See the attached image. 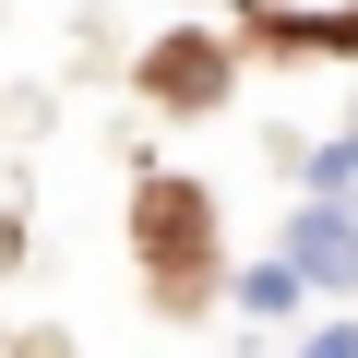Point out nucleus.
I'll return each mask as SVG.
<instances>
[{"label":"nucleus","mask_w":358,"mask_h":358,"mask_svg":"<svg viewBox=\"0 0 358 358\" xmlns=\"http://www.w3.org/2000/svg\"><path fill=\"white\" fill-rule=\"evenodd\" d=\"M287 263H299L310 299H346V287H358V203H346V192H299V215H287Z\"/></svg>","instance_id":"1"},{"label":"nucleus","mask_w":358,"mask_h":358,"mask_svg":"<svg viewBox=\"0 0 358 358\" xmlns=\"http://www.w3.org/2000/svg\"><path fill=\"white\" fill-rule=\"evenodd\" d=\"M143 96H155V108H215V96H227V48H215V36H167V48L143 60Z\"/></svg>","instance_id":"2"},{"label":"nucleus","mask_w":358,"mask_h":358,"mask_svg":"<svg viewBox=\"0 0 358 358\" xmlns=\"http://www.w3.org/2000/svg\"><path fill=\"white\" fill-rule=\"evenodd\" d=\"M143 239H155V275L179 287V251H192V275H203V192H179V179H143Z\"/></svg>","instance_id":"3"},{"label":"nucleus","mask_w":358,"mask_h":358,"mask_svg":"<svg viewBox=\"0 0 358 358\" xmlns=\"http://www.w3.org/2000/svg\"><path fill=\"white\" fill-rule=\"evenodd\" d=\"M239 310H251V322H299V310H310L299 263H239Z\"/></svg>","instance_id":"4"},{"label":"nucleus","mask_w":358,"mask_h":358,"mask_svg":"<svg viewBox=\"0 0 358 358\" xmlns=\"http://www.w3.org/2000/svg\"><path fill=\"white\" fill-rule=\"evenodd\" d=\"M299 192H358V120H346L322 155H299Z\"/></svg>","instance_id":"5"},{"label":"nucleus","mask_w":358,"mask_h":358,"mask_svg":"<svg viewBox=\"0 0 358 358\" xmlns=\"http://www.w3.org/2000/svg\"><path fill=\"white\" fill-rule=\"evenodd\" d=\"M299 358H358V322H322V334H310Z\"/></svg>","instance_id":"6"}]
</instances>
